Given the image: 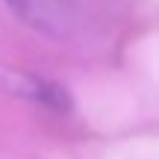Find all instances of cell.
I'll return each mask as SVG.
<instances>
[{"label": "cell", "instance_id": "6da1fadb", "mask_svg": "<svg viewBox=\"0 0 159 159\" xmlns=\"http://www.w3.org/2000/svg\"><path fill=\"white\" fill-rule=\"evenodd\" d=\"M24 24L47 35L65 39L80 27V12L68 0H6Z\"/></svg>", "mask_w": 159, "mask_h": 159}, {"label": "cell", "instance_id": "7a4b0ae2", "mask_svg": "<svg viewBox=\"0 0 159 159\" xmlns=\"http://www.w3.org/2000/svg\"><path fill=\"white\" fill-rule=\"evenodd\" d=\"M0 89L9 91L15 97H27V100H35V103H44L47 109H68L71 100H68V91L62 85L50 83V80H41L35 74H24V71H0Z\"/></svg>", "mask_w": 159, "mask_h": 159}]
</instances>
